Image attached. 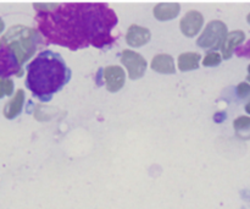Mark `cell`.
<instances>
[{"label":"cell","instance_id":"2","mask_svg":"<svg viewBox=\"0 0 250 209\" xmlns=\"http://www.w3.org/2000/svg\"><path fill=\"white\" fill-rule=\"evenodd\" d=\"M71 70L59 53L44 50L27 66L26 87L41 102L51 100L71 80Z\"/></svg>","mask_w":250,"mask_h":209},{"label":"cell","instance_id":"8","mask_svg":"<svg viewBox=\"0 0 250 209\" xmlns=\"http://www.w3.org/2000/svg\"><path fill=\"white\" fill-rule=\"evenodd\" d=\"M12 91H14V82L10 78L6 80H0V98L4 95H11Z\"/></svg>","mask_w":250,"mask_h":209},{"label":"cell","instance_id":"10","mask_svg":"<svg viewBox=\"0 0 250 209\" xmlns=\"http://www.w3.org/2000/svg\"><path fill=\"white\" fill-rule=\"evenodd\" d=\"M236 54L238 56H249L250 58V42L247 44L246 46H242V48H237Z\"/></svg>","mask_w":250,"mask_h":209},{"label":"cell","instance_id":"5","mask_svg":"<svg viewBox=\"0 0 250 209\" xmlns=\"http://www.w3.org/2000/svg\"><path fill=\"white\" fill-rule=\"evenodd\" d=\"M24 100V92L22 90H19L15 94L14 98L9 100L6 103L4 108V115L6 119L12 120L17 116L19 114H21L22 112V105H23Z\"/></svg>","mask_w":250,"mask_h":209},{"label":"cell","instance_id":"9","mask_svg":"<svg viewBox=\"0 0 250 209\" xmlns=\"http://www.w3.org/2000/svg\"><path fill=\"white\" fill-rule=\"evenodd\" d=\"M238 93L242 98H247L248 95L250 97V86L247 85V83H241L238 86ZM246 110L250 114V99L246 104Z\"/></svg>","mask_w":250,"mask_h":209},{"label":"cell","instance_id":"4","mask_svg":"<svg viewBox=\"0 0 250 209\" xmlns=\"http://www.w3.org/2000/svg\"><path fill=\"white\" fill-rule=\"evenodd\" d=\"M14 75H22V65L14 50L0 41V80H6Z\"/></svg>","mask_w":250,"mask_h":209},{"label":"cell","instance_id":"11","mask_svg":"<svg viewBox=\"0 0 250 209\" xmlns=\"http://www.w3.org/2000/svg\"><path fill=\"white\" fill-rule=\"evenodd\" d=\"M2 31H4V22H2L1 19H0V33H1Z\"/></svg>","mask_w":250,"mask_h":209},{"label":"cell","instance_id":"7","mask_svg":"<svg viewBox=\"0 0 250 209\" xmlns=\"http://www.w3.org/2000/svg\"><path fill=\"white\" fill-rule=\"evenodd\" d=\"M236 132L241 139H250V119L249 117L242 116L234 121Z\"/></svg>","mask_w":250,"mask_h":209},{"label":"cell","instance_id":"12","mask_svg":"<svg viewBox=\"0 0 250 209\" xmlns=\"http://www.w3.org/2000/svg\"><path fill=\"white\" fill-rule=\"evenodd\" d=\"M248 21H249V23H250V15L248 16Z\"/></svg>","mask_w":250,"mask_h":209},{"label":"cell","instance_id":"13","mask_svg":"<svg viewBox=\"0 0 250 209\" xmlns=\"http://www.w3.org/2000/svg\"><path fill=\"white\" fill-rule=\"evenodd\" d=\"M248 70H249V72H250V65H249V69H248Z\"/></svg>","mask_w":250,"mask_h":209},{"label":"cell","instance_id":"3","mask_svg":"<svg viewBox=\"0 0 250 209\" xmlns=\"http://www.w3.org/2000/svg\"><path fill=\"white\" fill-rule=\"evenodd\" d=\"M1 41L14 50L21 65L26 63L36 50V32L27 27H11Z\"/></svg>","mask_w":250,"mask_h":209},{"label":"cell","instance_id":"6","mask_svg":"<svg viewBox=\"0 0 250 209\" xmlns=\"http://www.w3.org/2000/svg\"><path fill=\"white\" fill-rule=\"evenodd\" d=\"M243 39H244V33L241 31L233 32V33L229 34V36L227 37V39H225L227 43L222 46V51H224L225 58H229L232 54V50H233V46H237V44L242 43Z\"/></svg>","mask_w":250,"mask_h":209},{"label":"cell","instance_id":"14","mask_svg":"<svg viewBox=\"0 0 250 209\" xmlns=\"http://www.w3.org/2000/svg\"><path fill=\"white\" fill-rule=\"evenodd\" d=\"M248 80H249V81H250V76H248Z\"/></svg>","mask_w":250,"mask_h":209},{"label":"cell","instance_id":"1","mask_svg":"<svg viewBox=\"0 0 250 209\" xmlns=\"http://www.w3.org/2000/svg\"><path fill=\"white\" fill-rule=\"evenodd\" d=\"M38 9V7H36ZM37 10L36 21L46 43L78 50L88 46L102 49L115 43L112 29L117 15L103 2H68Z\"/></svg>","mask_w":250,"mask_h":209}]
</instances>
